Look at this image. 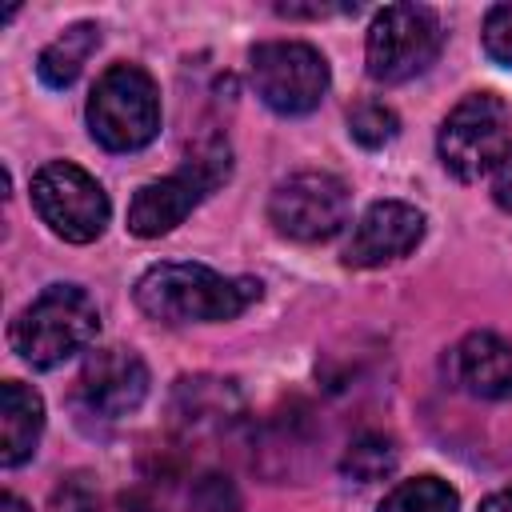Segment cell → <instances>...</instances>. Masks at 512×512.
Wrapping results in <instances>:
<instances>
[{"instance_id":"11","label":"cell","mask_w":512,"mask_h":512,"mask_svg":"<svg viewBox=\"0 0 512 512\" xmlns=\"http://www.w3.org/2000/svg\"><path fill=\"white\" fill-rule=\"evenodd\" d=\"M424 236L420 208L404 200H376L352 228V240L344 248L348 268H380L400 256H408Z\"/></svg>"},{"instance_id":"2","label":"cell","mask_w":512,"mask_h":512,"mask_svg":"<svg viewBox=\"0 0 512 512\" xmlns=\"http://www.w3.org/2000/svg\"><path fill=\"white\" fill-rule=\"evenodd\" d=\"M100 312L80 284H48L8 328L12 352L32 368H56L96 340Z\"/></svg>"},{"instance_id":"23","label":"cell","mask_w":512,"mask_h":512,"mask_svg":"<svg viewBox=\"0 0 512 512\" xmlns=\"http://www.w3.org/2000/svg\"><path fill=\"white\" fill-rule=\"evenodd\" d=\"M0 512H28V504H24L20 496H12V492H4V496H0Z\"/></svg>"},{"instance_id":"22","label":"cell","mask_w":512,"mask_h":512,"mask_svg":"<svg viewBox=\"0 0 512 512\" xmlns=\"http://www.w3.org/2000/svg\"><path fill=\"white\" fill-rule=\"evenodd\" d=\"M480 512H512V488H504V492H492V496L480 504Z\"/></svg>"},{"instance_id":"16","label":"cell","mask_w":512,"mask_h":512,"mask_svg":"<svg viewBox=\"0 0 512 512\" xmlns=\"http://www.w3.org/2000/svg\"><path fill=\"white\" fill-rule=\"evenodd\" d=\"M376 512H460V496L436 476H416L396 484Z\"/></svg>"},{"instance_id":"12","label":"cell","mask_w":512,"mask_h":512,"mask_svg":"<svg viewBox=\"0 0 512 512\" xmlns=\"http://www.w3.org/2000/svg\"><path fill=\"white\" fill-rule=\"evenodd\" d=\"M456 384L476 400L512 396V344L496 332H468L452 352Z\"/></svg>"},{"instance_id":"5","label":"cell","mask_w":512,"mask_h":512,"mask_svg":"<svg viewBox=\"0 0 512 512\" xmlns=\"http://www.w3.org/2000/svg\"><path fill=\"white\" fill-rule=\"evenodd\" d=\"M436 148H440V164L472 184L488 172L500 168V160L508 156V108L500 96L492 92H472L464 96L440 124V136H436Z\"/></svg>"},{"instance_id":"10","label":"cell","mask_w":512,"mask_h":512,"mask_svg":"<svg viewBox=\"0 0 512 512\" xmlns=\"http://www.w3.org/2000/svg\"><path fill=\"white\" fill-rule=\"evenodd\" d=\"M76 396L92 416L120 420V416L136 412L140 400L148 396V368L128 348H100L84 360Z\"/></svg>"},{"instance_id":"14","label":"cell","mask_w":512,"mask_h":512,"mask_svg":"<svg viewBox=\"0 0 512 512\" xmlns=\"http://www.w3.org/2000/svg\"><path fill=\"white\" fill-rule=\"evenodd\" d=\"M96 48H100V24L80 20V24L64 28V32L36 56V72H40V80H44L48 88H68V84L80 76V68L88 64V56H92Z\"/></svg>"},{"instance_id":"4","label":"cell","mask_w":512,"mask_h":512,"mask_svg":"<svg viewBox=\"0 0 512 512\" xmlns=\"http://www.w3.org/2000/svg\"><path fill=\"white\" fill-rule=\"evenodd\" d=\"M232 172V156H228V144L224 140H208L200 144L184 168L176 176H164V180H152L144 188H136L132 204H128V228L144 240L152 236H164L172 232L216 184H224Z\"/></svg>"},{"instance_id":"19","label":"cell","mask_w":512,"mask_h":512,"mask_svg":"<svg viewBox=\"0 0 512 512\" xmlns=\"http://www.w3.org/2000/svg\"><path fill=\"white\" fill-rule=\"evenodd\" d=\"M484 52L496 60V64H504V68H512V4H496V8H488V16H484Z\"/></svg>"},{"instance_id":"20","label":"cell","mask_w":512,"mask_h":512,"mask_svg":"<svg viewBox=\"0 0 512 512\" xmlns=\"http://www.w3.org/2000/svg\"><path fill=\"white\" fill-rule=\"evenodd\" d=\"M92 508H96V496L88 492L84 476L64 480V488L56 492V512H92Z\"/></svg>"},{"instance_id":"9","label":"cell","mask_w":512,"mask_h":512,"mask_svg":"<svg viewBox=\"0 0 512 512\" xmlns=\"http://www.w3.org/2000/svg\"><path fill=\"white\" fill-rule=\"evenodd\" d=\"M268 220L296 244L332 240L348 220V188L332 172H292L268 196Z\"/></svg>"},{"instance_id":"18","label":"cell","mask_w":512,"mask_h":512,"mask_svg":"<svg viewBox=\"0 0 512 512\" xmlns=\"http://www.w3.org/2000/svg\"><path fill=\"white\" fill-rule=\"evenodd\" d=\"M188 512H240V496L228 476H200L188 496Z\"/></svg>"},{"instance_id":"3","label":"cell","mask_w":512,"mask_h":512,"mask_svg":"<svg viewBox=\"0 0 512 512\" xmlns=\"http://www.w3.org/2000/svg\"><path fill=\"white\" fill-rule=\"evenodd\" d=\"M88 132L108 152H136L160 132V96L140 64H112L88 96Z\"/></svg>"},{"instance_id":"6","label":"cell","mask_w":512,"mask_h":512,"mask_svg":"<svg viewBox=\"0 0 512 512\" xmlns=\"http://www.w3.org/2000/svg\"><path fill=\"white\" fill-rule=\"evenodd\" d=\"M444 44L440 20L424 4H388L376 12L364 44L368 76L380 84H400L420 76Z\"/></svg>"},{"instance_id":"1","label":"cell","mask_w":512,"mask_h":512,"mask_svg":"<svg viewBox=\"0 0 512 512\" xmlns=\"http://www.w3.org/2000/svg\"><path fill=\"white\" fill-rule=\"evenodd\" d=\"M132 296L144 316L164 320V324L236 320L248 304L260 300V280L220 276L208 264H152L136 280Z\"/></svg>"},{"instance_id":"15","label":"cell","mask_w":512,"mask_h":512,"mask_svg":"<svg viewBox=\"0 0 512 512\" xmlns=\"http://www.w3.org/2000/svg\"><path fill=\"white\" fill-rule=\"evenodd\" d=\"M396 440L384 436V432H364L348 444L344 460H340V472L352 476L356 484H372V480H384L392 468H396Z\"/></svg>"},{"instance_id":"7","label":"cell","mask_w":512,"mask_h":512,"mask_svg":"<svg viewBox=\"0 0 512 512\" xmlns=\"http://www.w3.org/2000/svg\"><path fill=\"white\" fill-rule=\"evenodd\" d=\"M32 204L40 220L68 244H92L108 228V196L80 164L48 160L32 176Z\"/></svg>"},{"instance_id":"17","label":"cell","mask_w":512,"mask_h":512,"mask_svg":"<svg viewBox=\"0 0 512 512\" xmlns=\"http://www.w3.org/2000/svg\"><path fill=\"white\" fill-rule=\"evenodd\" d=\"M348 132H352V140L364 144V148H384V144L396 140L400 116H396L392 108L376 104V100H364V104H356V108L348 112Z\"/></svg>"},{"instance_id":"21","label":"cell","mask_w":512,"mask_h":512,"mask_svg":"<svg viewBox=\"0 0 512 512\" xmlns=\"http://www.w3.org/2000/svg\"><path fill=\"white\" fill-rule=\"evenodd\" d=\"M492 196H496V204H500L504 212H512V148H508V156H504V160H500V168H496Z\"/></svg>"},{"instance_id":"13","label":"cell","mask_w":512,"mask_h":512,"mask_svg":"<svg viewBox=\"0 0 512 512\" xmlns=\"http://www.w3.org/2000/svg\"><path fill=\"white\" fill-rule=\"evenodd\" d=\"M44 428V404L40 396L20 384V380H4L0 384V464L16 468L36 452Z\"/></svg>"},{"instance_id":"8","label":"cell","mask_w":512,"mask_h":512,"mask_svg":"<svg viewBox=\"0 0 512 512\" xmlns=\"http://www.w3.org/2000/svg\"><path fill=\"white\" fill-rule=\"evenodd\" d=\"M252 84L272 112L304 116L328 92V60L304 40H268L252 48Z\"/></svg>"}]
</instances>
